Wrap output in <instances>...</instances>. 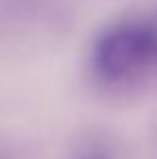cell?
Listing matches in <instances>:
<instances>
[{
    "label": "cell",
    "instance_id": "6da1fadb",
    "mask_svg": "<svg viewBox=\"0 0 157 159\" xmlns=\"http://www.w3.org/2000/svg\"><path fill=\"white\" fill-rule=\"evenodd\" d=\"M146 32L133 22H121L105 28L93 48V65L108 78L127 73L144 50Z\"/></svg>",
    "mask_w": 157,
    "mask_h": 159
},
{
    "label": "cell",
    "instance_id": "7a4b0ae2",
    "mask_svg": "<svg viewBox=\"0 0 157 159\" xmlns=\"http://www.w3.org/2000/svg\"><path fill=\"white\" fill-rule=\"evenodd\" d=\"M73 159H108V157L97 144H80V148L73 153Z\"/></svg>",
    "mask_w": 157,
    "mask_h": 159
},
{
    "label": "cell",
    "instance_id": "3957f363",
    "mask_svg": "<svg viewBox=\"0 0 157 159\" xmlns=\"http://www.w3.org/2000/svg\"><path fill=\"white\" fill-rule=\"evenodd\" d=\"M0 159H9V157H7V153H4L2 148H0Z\"/></svg>",
    "mask_w": 157,
    "mask_h": 159
}]
</instances>
